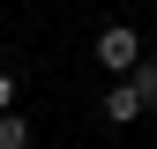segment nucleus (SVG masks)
<instances>
[{"label": "nucleus", "mask_w": 157, "mask_h": 149, "mask_svg": "<svg viewBox=\"0 0 157 149\" xmlns=\"http://www.w3.org/2000/svg\"><path fill=\"white\" fill-rule=\"evenodd\" d=\"M0 112H15V74L0 67Z\"/></svg>", "instance_id": "nucleus-5"}, {"label": "nucleus", "mask_w": 157, "mask_h": 149, "mask_svg": "<svg viewBox=\"0 0 157 149\" xmlns=\"http://www.w3.org/2000/svg\"><path fill=\"white\" fill-rule=\"evenodd\" d=\"M127 82H135V97H142V112H157V60H142Z\"/></svg>", "instance_id": "nucleus-4"}, {"label": "nucleus", "mask_w": 157, "mask_h": 149, "mask_svg": "<svg viewBox=\"0 0 157 149\" xmlns=\"http://www.w3.org/2000/svg\"><path fill=\"white\" fill-rule=\"evenodd\" d=\"M90 52H97V67H112V82H127V74L142 67V37H135L127 23H105L90 37Z\"/></svg>", "instance_id": "nucleus-1"}, {"label": "nucleus", "mask_w": 157, "mask_h": 149, "mask_svg": "<svg viewBox=\"0 0 157 149\" xmlns=\"http://www.w3.org/2000/svg\"><path fill=\"white\" fill-rule=\"evenodd\" d=\"M97 112H105L112 127H127V119H142V97H135V82H112L105 97H97Z\"/></svg>", "instance_id": "nucleus-2"}, {"label": "nucleus", "mask_w": 157, "mask_h": 149, "mask_svg": "<svg viewBox=\"0 0 157 149\" xmlns=\"http://www.w3.org/2000/svg\"><path fill=\"white\" fill-rule=\"evenodd\" d=\"M0 149H30V119L23 112H0Z\"/></svg>", "instance_id": "nucleus-3"}]
</instances>
